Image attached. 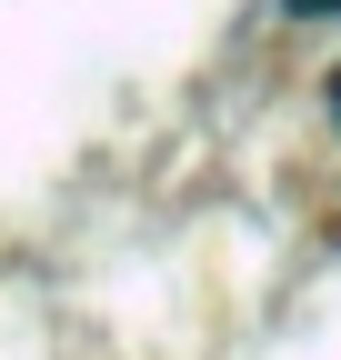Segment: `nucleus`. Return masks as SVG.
Listing matches in <instances>:
<instances>
[{
    "label": "nucleus",
    "instance_id": "f257e3e1",
    "mask_svg": "<svg viewBox=\"0 0 341 360\" xmlns=\"http://www.w3.org/2000/svg\"><path fill=\"white\" fill-rule=\"evenodd\" d=\"M291 11H341V0H291Z\"/></svg>",
    "mask_w": 341,
    "mask_h": 360
},
{
    "label": "nucleus",
    "instance_id": "f03ea898",
    "mask_svg": "<svg viewBox=\"0 0 341 360\" xmlns=\"http://www.w3.org/2000/svg\"><path fill=\"white\" fill-rule=\"evenodd\" d=\"M331 120H341V80H331Z\"/></svg>",
    "mask_w": 341,
    "mask_h": 360
}]
</instances>
